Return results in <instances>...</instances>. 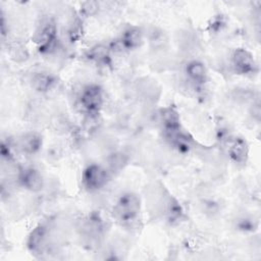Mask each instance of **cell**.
<instances>
[{
  "label": "cell",
  "mask_w": 261,
  "mask_h": 261,
  "mask_svg": "<svg viewBox=\"0 0 261 261\" xmlns=\"http://www.w3.org/2000/svg\"><path fill=\"white\" fill-rule=\"evenodd\" d=\"M141 209L140 198L134 193L123 194L113 207L114 218L123 223L133 222L139 215Z\"/></svg>",
  "instance_id": "1"
},
{
  "label": "cell",
  "mask_w": 261,
  "mask_h": 261,
  "mask_svg": "<svg viewBox=\"0 0 261 261\" xmlns=\"http://www.w3.org/2000/svg\"><path fill=\"white\" fill-rule=\"evenodd\" d=\"M82 179L88 191L95 192L106 186L109 180V171L100 165L91 164L84 170Z\"/></svg>",
  "instance_id": "2"
},
{
  "label": "cell",
  "mask_w": 261,
  "mask_h": 261,
  "mask_svg": "<svg viewBox=\"0 0 261 261\" xmlns=\"http://www.w3.org/2000/svg\"><path fill=\"white\" fill-rule=\"evenodd\" d=\"M56 25L50 20H44L35 34V42L38 44L40 51L49 52L54 48L56 42Z\"/></svg>",
  "instance_id": "3"
},
{
  "label": "cell",
  "mask_w": 261,
  "mask_h": 261,
  "mask_svg": "<svg viewBox=\"0 0 261 261\" xmlns=\"http://www.w3.org/2000/svg\"><path fill=\"white\" fill-rule=\"evenodd\" d=\"M80 104L82 108L90 113H97L103 104V94L98 86L91 85L86 87L80 97Z\"/></svg>",
  "instance_id": "4"
},
{
  "label": "cell",
  "mask_w": 261,
  "mask_h": 261,
  "mask_svg": "<svg viewBox=\"0 0 261 261\" xmlns=\"http://www.w3.org/2000/svg\"><path fill=\"white\" fill-rule=\"evenodd\" d=\"M231 63L234 70L240 74L254 73L257 68V64L252 53L243 48L234 50L231 56Z\"/></svg>",
  "instance_id": "5"
},
{
  "label": "cell",
  "mask_w": 261,
  "mask_h": 261,
  "mask_svg": "<svg viewBox=\"0 0 261 261\" xmlns=\"http://www.w3.org/2000/svg\"><path fill=\"white\" fill-rule=\"evenodd\" d=\"M18 181L23 188L32 192L40 191L43 187V177L39 170L34 167L20 169L18 172Z\"/></svg>",
  "instance_id": "6"
},
{
  "label": "cell",
  "mask_w": 261,
  "mask_h": 261,
  "mask_svg": "<svg viewBox=\"0 0 261 261\" xmlns=\"http://www.w3.org/2000/svg\"><path fill=\"white\" fill-rule=\"evenodd\" d=\"M160 122L162 123L164 130L167 134H173L180 130V118L179 114L171 106L164 107L159 111Z\"/></svg>",
  "instance_id": "7"
},
{
  "label": "cell",
  "mask_w": 261,
  "mask_h": 261,
  "mask_svg": "<svg viewBox=\"0 0 261 261\" xmlns=\"http://www.w3.org/2000/svg\"><path fill=\"white\" fill-rule=\"evenodd\" d=\"M48 245V231L43 225H39L33 229L28 239V247L31 252L41 254L45 251Z\"/></svg>",
  "instance_id": "8"
},
{
  "label": "cell",
  "mask_w": 261,
  "mask_h": 261,
  "mask_svg": "<svg viewBox=\"0 0 261 261\" xmlns=\"http://www.w3.org/2000/svg\"><path fill=\"white\" fill-rule=\"evenodd\" d=\"M143 43V33L138 27H128L124 30L121 38L117 42L120 48L125 50L136 49Z\"/></svg>",
  "instance_id": "9"
},
{
  "label": "cell",
  "mask_w": 261,
  "mask_h": 261,
  "mask_svg": "<svg viewBox=\"0 0 261 261\" xmlns=\"http://www.w3.org/2000/svg\"><path fill=\"white\" fill-rule=\"evenodd\" d=\"M18 149L25 154L37 153L42 146V137L36 132H29L21 135L17 142Z\"/></svg>",
  "instance_id": "10"
},
{
  "label": "cell",
  "mask_w": 261,
  "mask_h": 261,
  "mask_svg": "<svg viewBox=\"0 0 261 261\" xmlns=\"http://www.w3.org/2000/svg\"><path fill=\"white\" fill-rule=\"evenodd\" d=\"M186 73L189 80L196 85H203L207 80V69L205 65L198 60L190 61L187 64Z\"/></svg>",
  "instance_id": "11"
},
{
  "label": "cell",
  "mask_w": 261,
  "mask_h": 261,
  "mask_svg": "<svg viewBox=\"0 0 261 261\" xmlns=\"http://www.w3.org/2000/svg\"><path fill=\"white\" fill-rule=\"evenodd\" d=\"M248 144L243 138H236L229 147L228 154L236 163H244L248 157Z\"/></svg>",
  "instance_id": "12"
},
{
  "label": "cell",
  "mask_w": 261,
  "mask_h": 261,
  "mask_svg": "<svg viewBox=\"0 0 261 261\" xmlns=\"http://www.w3.org/2000/svg\"><path fill=\"white\" fill-rule=\"evenodd\" d=\"M55 81L53 76L46 72L35 73L32 77V86L39 92H47L54 85Z\"/></svg>",
  "instance_id": "13"
},
{
  "label": "cell",
  "mask_w": 261,
  "mask_h": 261,
  "mask_svg": "<svg viewBox=\"0 0 261 261\" xmlns=\"http://www.w3.org/2000/svg\"><path fill=\"white\" fill-rule=\"evenodd\" d=\"M89 58L96 61V62H100V63H105L107 61V59L109 58V54H108V50L107 48L103 47V46H96L93 47L90 51H89Z\"/></svg>",
  "instance_id": "14"
},
{
  "label": "cell",
  "mask_w": 261,
  "mask_h": 261,
  "mask_svg": "<svg viewBox=\"0 0 261 261\" xmlns=\"http://www.w3.org/2000/svg\"><path fill=\"white\" fill-rule=\"evenodd\" d=\"M108 162H109V168L112 171H117L124 166V164L126 163V158L122 153H115L110 156Z\"/></svg>",
  "instance_id": "15"
},
{
  "label": "cell",
  "mask_w": 261,
  "mask_h": 261,
  "mask_svg": "<svg viewBox=\"0 0 261 261\" xmlns=\"http://www.w3.org/2000/svg\"><path fill=\"white\" fill-rule=\"evenodd\" d=\"M81 8H82V12L85 15L89 16V15L94 14L97 11V9L99 8V3L95 2V1H87L82 4Z\"/></svg>",
  "instance_id": "16"
}]
</instances>
